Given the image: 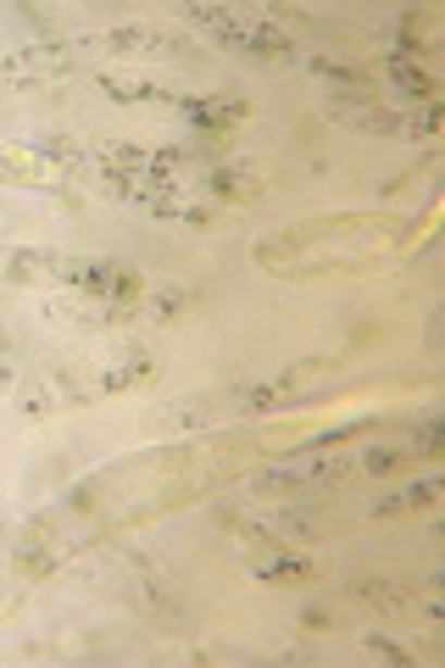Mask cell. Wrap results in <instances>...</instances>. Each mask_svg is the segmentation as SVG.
Segmentation results:
<instances>
[{
  "label": "cell",
  "mask_w": 445,
  "mask_h": 668,
  "mask_svg": "<svg viewBox=\"0 0 445 668\" xmlns=\"http://www.w3.org/2000/svg\"><path fill=\"white\" fill-rule=\"evenodd\" d=\"M339 107V117L345 123H357V128H368V134H434V112H423V117H407V112H384V107H373V101H334Z\"/></svg>",
  "instance_id": "3957f363"
},
{
  "label": "cell",
  "mask_w": 445,
  "mask_h": 668,
  "mask_svg": "<svg viewBox=\"0 0 445 668\" xmlns=\"http://www.w3.org/2000/svg\"><path fill=\"white\" fill-rule=\"evenodd\" d=\"M178 17L201 23L212 39H223L228 51H251V57H289V34L262 23V17H245V12H228V7H184Z\"/></svg>",
  "instance_id": "6da1fadb"
},
{
  "label": "cell",
  "mask_w": 445,
  "mask_h": 668,
  "mask_svg": "<svg viewBox=\"0 0 445 668\" xmlns=\"http://www.w3.org/2000/svg\"><path fill=\"white\" fill-rule=\"evenodd\" d=\"M429 502H434V485H412V491H401V496L379 502V518H401L407 507H429Z\"/></svg>",
  "instance_id": "8fae6325"
},
{
  "label": "cell",
  "mask_w": 445,
  "mask_h": 668,
  "mask_svg": "<svg viewBox=\"0 0 445 668\" xmlns=\"http://www.w3.org/2000/svg\"><path fill=\"white\" fill-rule=\"evenodd\" d=\"M301 618H307V624H318V630H334V624H339L345 613H334V607H307Z\"/></svg>",
  "instance_id": "9a60e30c"
},
{
  "label": "cell",
  "mask_w": 445,
  "mask_h": 668,
  "mask_svg": "<svg viewBox=\"0 0 445 668\" xmlns=\"http://www.w3.org/2000/svg\"><path fill=\"white\" fill-rule=\"evenodd\" d=\"M207 189H212V196H223V201H257V178L251 173H239V168H218L212 178H207Z\"/></svg>",
  "instance_id": "9c48e42d"
},
{
  "label": "cell",
  "mask_w": 445,
  "mask_h": 668,
  "mask_svg": "<svg viewBox=\"0 0 445 668\" xmlns=\"http://www.w3.org/2000/svg\"><path fill=\"white\" fill-rule=\"evenodd\" d=\"M407 457H412V451L379 446V451H368V457H362V473H401V468H407Z\"/></svg>",
  "instance_id": "7c38bea8"
},
{
  "label": "cell",
  "mask_w": 445,
  "mask_h": 668,
  "mask_svg": "<svg viewBox=\"0 0 445 668\" xmlns=\"http://www.w3.org/2000/svg\"><path fill=\"white\" fill-rule=\"evenodd\" d=\"M390 78L401 84L407 95H429V89H434V78H429V73H418V62H412V57H395V62H390Z\"/></svg>",
  "instance_id": "30bf717a"
},
{
  "label": "cell",
  "mask_w": 445,
  "mask_h": 668,
  "mask_svg": "<svg viewBox=\"0 0 445 668\" xmlns=\"http://www.w3.org/2000/svg\"><path fill=\"white\" fill-rule=\"evenodd\" d=\"M362 646H368V657H379V663H407V652L395 646V641H384V635H368Z\"/></svg>",
  "instance_id": "5bb4252c"
},
{
  "label": "cell",
  "mask_w": 445,
  "mask_h": 668,
  "mask_svg": "<svg viewBox=\"0 0 445 668\" xmlns=\"http://www.w3.org/2000/svg\"><path fill=\"white\" fill-rule=\"evenodd\" d=\"M345 596H351V602H368V607H384V613H401V607L412 602L401 585H390V580H351V585H345Z\"/></svg>",
  "instance_id": "ba28073f"
},
{
  "label": "cell",
  "mask_w": 445,
  "mask_h": 668,
  "mask_svg": "<svg viewBox=\"0 0 445 668\" xmlns=\"http://www.w3.org/2000/svg\"><path fill=\"white\" fill-rule=\"evenodd\" d=\"M312 73H323V78H339V84H357V89L368 84V78H362L357 67H345V62H329V57H312Z\"/></svg>",
  "instance_id": "4fadbf2b"
},
{
  "label": "cell",
  "mask_w": 445,
  "mask_h": 668,
  "mask_svg": "<svg viewBox=\"0 0 445 668\" xmlns=\"http://www.w3.org/2000/svg\"><path fill=\"white\" fill-rule=\"evenodd\" d=\"M251 568H257L262 580H307V574H318L312 557H289V552H279V546H262V552L251 557Z\"/></svg>",
  "instance_id": "8992f818"
},
{
  "label": "cell",
  "mask_w": 445,
  "mask_h": 668,
  "mask_svg": "<svg viewBox=\"0 0 445 668\" xmlns=\"http://www.w3.org/2000/svg\"><path fill=\"white\" fill-rule=\"evenodd\" d=\"M57 273L73 284L78 296H107V301H139L145 284L112 262H57Z\"/></svg>",
  "instance_id": "7a4b0ae2"
},
{
  "label": "cell",
  "mask_w": 445,
  "mask_h": 668,
  "mask_svg": "<svg viewBox=\"0 0 445 668\" xmlns=\"http://www.w3.org/2000/svg\"><path fill=\"white\" fill-rule=\"evenodd\" d=\"M178 112L195 128H234V123H245V101H189V95H178Z\"/></svg>",
  "instance_id": "5b68a950"
},
{
  "label": "cell",
  "mask_w": 445,
  "mask_h": 668,
  "mask_svg": "<svg viewBox=\"0 0 445 668\" xmlns=\"http://www.w3.org/2000/svg\"><path fill=\"white\" fill-rule=\"evenodd\" d=\"M339 473H351V462H307V468H284V473H268L257 485L262 496H284V491H307V485H329Z\"/></svg>",
  "instance_id": "277c9868"
},
{
  "label": "cell",
  "mask_w": 445,
  "mask_h": 668,
  "mask_svg": "<svg viewBox=\"0 0 445 668\" xmlns=\"http://www.w3.org/2000/svg\"><path fill=\"white\" fill-rule=\"evenodd\" d=\"M112 51H139V57H178L184 45L178 39H162V34H145V28H118L112 39Z\"/></svg>",
  "instance_id": "52a82bcc"
}]
</instances>
